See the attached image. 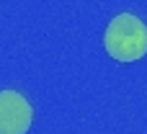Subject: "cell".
<instances>
[{"instance_id":"obj_2","label":"cell","mask_w":147,"mask_h":134,"mask_svg":"<svg viewBox=\"0 0 147 134\" xmlns=\"http://www.w3.org/2000/svg\"><path fill=\"white\" fill-rule=\"evenodd\" d=\"M34 121L31 103L18 90H0V134H26Z\"/></svg>"},{"instance_id":"obj_1","label":"cell","mask_w":147,"mask_h":134,"mask_svg":"<svg viewBox=\"0 0 147 134\" xmlns=\"http://www.w3.org/2000/svg\"><path fill=\"white\" fill-rule=\"evenodd\" d=\"M103 46L116 62H137L147 54V26L134 13H119L109 21Z\"/></svg>"}]
</instances>
